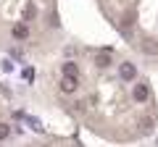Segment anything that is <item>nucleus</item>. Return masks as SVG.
<instances>
[{"mask_svg": "<svg viewBox=\"0 0 158 147\" xmlns=\"http://www.w3.org/2000/svg\"><path fill=\"white\" fill-rule=\"evenodd\" d=\"M132 53L158 63V0H98Z\"/></svg>", "mask_w": 158, "mask_h": 147, "instance_id": "7ed1b4c3", "label": "nucleus"}, {"mask_svg": "<svg viewBox=\"0 0 158 147\" xmlns=\"http://www.w3.org/2000/svg\"><path fill=\"white\" fill-rule=\"evenodd\" d=\"M11 137V124H8V105H6V95L0 92V139Z\"/></svg>", "mask_w": 158, "mask_h": 147, "instance_id": "20e7f679", "label": "nucleus"}, {"mask_svg": "<svg viewBox=\"0 0 158 147\" xmlns=\"http://www.w3.org/2000/svg\"><path fill=\"white\" fill-rule=\"evenodd\" d=\"M48 66L50 100L87 131L111 142H137L156 131L158 105L150 79L116 47H58Z\"/></svg>", "mask_w": 158, "mask_h": 147, "instance_id": "f257e3e1", "label": "nucleus"}, {"mask_svg": "<svg viewBox=\"0 0 158 147\" xmlns=\"http://www.w3.org/2000/svg\"><path fill=\"white\" fill-rule=\"evenodd\" d=\"M58 0H0V53L48 58L61 47Z\"/></svg>", "mask_w": 158, "mask_h": 147, "instance_id": "f03ea898", "label": "nucleus"}]
</instances>
